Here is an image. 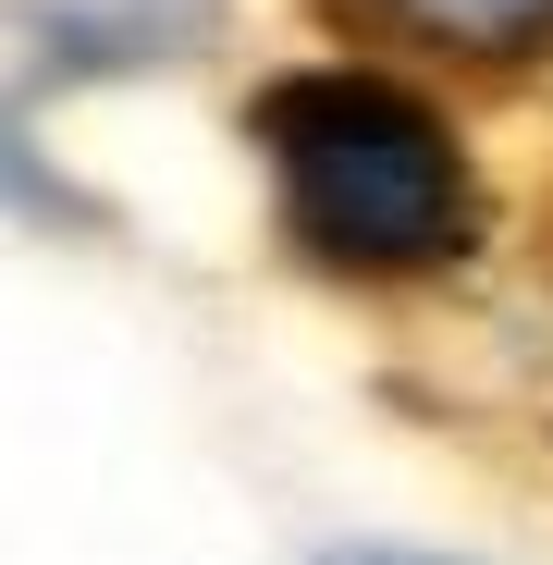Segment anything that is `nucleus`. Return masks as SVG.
<instances>
[{"label": "nucleus", "instance_id": "obj_1", "mask_svg": "<svg viewBox=\"0 0 553 565\" xmlns=\"http://www.w3.org/2000/svg\"><path fill=\"white\" fill-rule=\"evenodd\" d=\"M246 136H258L284 246L320 282H357V296L443 282L455 258L480 246V222H492L455 111L418 99L406 74H369V62L270 74L258 99H246Z\"/></svg>", "mask_w": 553, "mask_h": 565}, {"label": "nucleus", "instance_id": "obj_2", "mask_svg": "<svg viewBox=\"0 0 553 565\" xmlns=\"http://www.w3.org/2000/svg\"><path fill=\"white\" fill-rule=\"evenodd\" d=\"M308 25L369 50V74L406 62L468 86V99H517L553 74V0H308Z\"/></svg>", "mask_w": 553, "mask_h": 565}]
</instances>
